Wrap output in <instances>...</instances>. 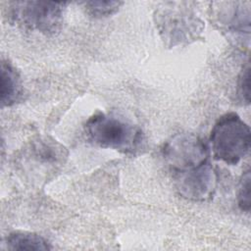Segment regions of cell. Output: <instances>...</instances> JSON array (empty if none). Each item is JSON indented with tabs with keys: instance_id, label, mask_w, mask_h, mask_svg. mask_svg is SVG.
<instances>
[{
	"instance_id": "1",
	"label": "cell",
	"mask_w": 251,
	"mask_h": 251,
	"mask_svg": "<svg viewBox=\"0 0 251 251\" xmlns=\"http://www.w3.org/2000/svg\"><path fill=\"white\" fill-rule=\"evenodd\" d=\"M190 2H165L154 12L158 32L169 48L186 45L201 37L204 23Z\"/></svg>"
},
{
	"instance_id": "5",
	"label": "cell",
	"mask_w": 251,
	"mask_h": 251,
	"mask_svg": "<svg viewBox=\"0 0 251 251\" xmlns=\"http://www.w3.org/2000/svg\"><path fill=\"white\" fill-rule=\"evenodd\" d=\"M163 156L174 174L199 167L209 162L207 144L194 133H177L163 147Z\"/></svg>"
},
{
	"instance_id": "10",
	"label": "cell",
	"mask_w": 251,
	"mask_h": 251,
	"mask_svg": "<svg viewBox=\"0 0 251 251\" xmlns=\"http://www.w3.org/2000/svg\"><path fill=\"white\" fill-rule=\"evenodd\" d=\"M122 1H86L83 3L86 12L94 18L109 17L119 11Z\"/></svg>"
},
{
	"instance_id": "7",
	"label": "cell",
	"mask_w": 251,
	"mask_h": 251,
	"mask_svg": "<svg viewBox=\"0 0 251 251\" xmlns=\"http://www.w3.org/2000/svg\"><path fill=\"white\" fill-rule=\"evenodd\" d=\"M214 7L217 22L225 30L246 34L250 31V3L249 2H221Z\"/></svg>"
},
{
	"instance_id": "8",
	"label": "cell",
	"mask_w": 251,
	"mask_h": 251,
	"mask_svg": "<svg viewBox=\"0 0 251 251\" xmlns=\"http://www.w3.org/2000/svg\"><path fill=\"white\" fill-rule=\"evenodd\" d=\"M0 100L2 107H11L23 96V84L20 74L8 60L1 61Z\"/></svg>"
},
{
	"instance_id": "2",
	"label": "cell",
	"mask_w": 251,
	"mask_h": 251,
	"mask_svg": "<svg viewBox=\"0 0 251 251\" xmlns=\"http://www.w3.org/2000/svg\"><path fill=\"white\" fill-rule=\"evenodd\" d=\"M86 138L102 148L134 154L142 145L143 132L132 123L115 115L96 112L84 124Z\"/></svg>"
},
{
	"instance_id": "4",
	"label": "cell",
	"mask_w": 251,
	"mask_h": 251,
	"mask_svg": "<svg viewBox=\"0 0 251 251\" xmlns=\"http://www.w3.org/2000/svg\"><path fill=\"white\" fill-rule=\"evenodd\" d=\"M66 4L49 1H14L9 3L8 17L11 23L20 27L53 35L61 29Z\"/></svg>"
},
{
	"instance_id": "6",
	"label": "cell",
	"mask_w": 251,
	"mask_h": 251,
	"mask_svg": "<svg viewBox=\"0 0 251 251\" xmlns=\"http://www.w3.org/2000/svg\"><path fill=\"white\" fill-rule=\"evenodd\" d=\"M176 187L187 200L202 202L212 198L216 191L218 176L210 162L191 170L175 174Z\"/></svg>"
},
{
	"instance_id": "12",
	"label": "cell",
	"mask_w": 251,
	"mask_h": 251,
	"mask_svg": "<svg viewBox=\"0 0 251 251\" xmlns=\"http://www.w3.org/2000/svg\"><path fill=\"white\" fill-rule=\"evenodd\" d=\"M249 80H250V67H249V63H247L246 66L243 67L242 71L240 72V75L237 80V92L241 100L245 104H249L250 102Z\"/></svg>"
},
{
	"instance_id": "9",
	"label": "cell",
	"mask_w": 251,
	"mask_h": 251,
	"mask_svg": "<svg viewBox=\"0 0 251 251\" xmlns=\"http://www.w3.org/2000/svg\"><path fill=\"white\" fill-rule=\"evenodd\" d=\"M8 250H51L52 246L43 236L27 231H14L5 239Z\"/></svg>"
},
{
	"instance_id": "3",
	"label": "cell",
	"mask_w": 251,
	"mask_h": 251,
	"mask_svg": "<svg viewBox=\"0 0 251 251\" xmlns=\"http://www.w3.org/2000/svg\"><path fill=\"white\" fill-rule=\"evenodd\" d=\"M250 141L249 126L233 112L220 117L210 133L214 158L228 165L238 164L248 154Z\"/></svg>"
},
{
	"instance_id": "11",
	"label": "cell",
	"mask_w": 251,
	"mask_h": 251,
	"mask_svg": "<svg viewBox=\"0 0 251 251\" xmlns=\"http://www.w3.org/2000/svg\"><path fill=\"white\" fill-rule=\"evenodd\" d=\"M250 170L248 169L241 176L237 195L238 207L247 213L250 211Z\"/></svg>"
}]
</instances>
